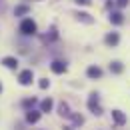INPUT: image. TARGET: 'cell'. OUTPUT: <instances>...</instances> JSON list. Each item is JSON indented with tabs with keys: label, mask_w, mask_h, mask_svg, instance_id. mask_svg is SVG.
<instances>
[{
	"label": "cell",
	"mask_w": 130,
	"mask_h": 130,
	"mask_svg": "<svg viewBox=\"0 0 130 130\" xmlns=\"http://www.w3.org/2000/svg\"><path fill=\"white\" fill-rule=\"evenodd\" d=\"M2 64L6 66V68H10V70H14L18 66V60L14 58V56H6V58H2Z\"/></svg>",
	"instance_id": "52a82bcc"
},
{
	"label": "cell",
	"mask_w": 130,
	"mask_h": 130,
	"mask_svg": "<svg viewBox=\"0 0 130 130\" xmlns=\"http://www.w3.org/2000/svg\"><path fill=\"white\" fill-rule=\"evenodd\" d=\"M0 92H2V84H0Z\"/></svg>",
	"instance_id": "7402d4cb"
},
{
	"label": "cell",
	"mask_w": 130,
	"mask_h": 130,
	"mask_svg": "<svg viewBox=\"0 0 130 130\" xmlns=\"http://www.w3.org/2000/svg\"><path fill=\"white\" fill-rule=\"evenodd\" d=\"M110 22H112V24H116V26H120V24L124 22L122 12H112V14H110Z\"/></svg>",
	"instance_id": "9c48e42d"
},
{
	"label": "cell",
	"mask_w": 130,
	"mask_h": 130,
	"mask_svg": "<svg viewBox=\"0 0 130 130\" xmlns=\"http://www.w3.org/2000/svg\"><path fill=\"white\" fill-rule=\"evenodd\" d=\"M28 10H30V8H28L26 4H22V6H16V8H14V14H16V16H22V14H28Z\"/></svg>",
	"instance_id": "9a60e30c"
},
{
	"label": "cell",
	"mask_w": 130,
	"mask_h": 130,
	"mask_svg": "<svg viewBox=\"0 0 130 130\" xmlns=\"http://www.w3.org/2000/svg\"><path fill=\"white\" fill-rule=\"evenodd\" d=\"M38 84H40V88H42V90H44V88H48V86H50V82L46 80V78H42V80L38 82Z\"/></svg>",
	"instance_id": "d6986e66"
},
{
	"label": "cell",
	"mask_w": 130,
	"mask_h": 130,
	"mask_svg": "<svg viewBox=\"0 0 130 130\" xmlns=\"http://www.w3.org/2000/svg\"><path fill=\"white\" fill-rule=\"evenodd\" d=\"M50 68H52L54 74H64V72H66V62H62V60H54V62L50 64Z\"/></svg>",
	"instance_id": "277c9868"
},
{
	"label": "cell",
	"mask_w": 130,
	"mask_h": 130,
	"mask_svg": "<svg viewBox=\"0 0 130 130\" xmlns=\"http://www.w3.org/2000/svg\"><path fill=\"white\" fill-rule=\"evenodd\" d=\"M40 108H42V112H50L52 110V100L46 98V100H42V104H40Z\"/></svg>",
	"instance_id": "2e32d148"
},
{
	"label": "cell",
	"mask_w": 130,
	"mask_h": 130,
	"mask_svg": "<svg viewBox=\"0 0 130 130\" xmlns=\"http://www.w3.org/2000/svg\"><path fill=\"white\" fill-rule=\"evenodd\" d=\"M70 116H72V120H74V124H82V122H84V118H82L80 114H70Z\"/></svg>",
	"instance_id": "ac0fdd59"
},
{
	"label": "cell",
	"mask_w": 130,
	"mask_h": 130,
	"mask_svg": "<svg viewBox=\"0 0 130 130\" xmlns=\"http://www.w3.org/2000/svg\"><path fill=\"white\" fill-rule=\"evenodd\" d=\"M116 4H118L120 8H124V6H128V0H116Z\"/></svg>",
	"instance_id": "ffe728a7"
},
{
	"label": "cell",
	"mask_w": 130,
	"mask_h": 130,
	"mask_svg": "<svg viewBox=\"0 0 130 130\" xmlns=\"http://www.w3.org/2000/svg\"><path fill=\"white\" fill-rule=\"evenodd\" d=\"M112 118H114V122H116L118 126L126 124V116H124V112H122V110H112Z\"/></svg>",
	"instance_id": "5b68a950"
},
{
	"label": "cell",
	"mask_w": 130,
	"mask_h": 130,
	"mask_svg": "<svg viewBox=\"0 0 130 130\" xmlns=\"http://www.w3.org/2000/svg\"><path fill=\"white\" fill-rule=\"evenodd\" d=\"M56 38H58V32H56V28L52 26V28H50V32L46 34L42 40H44V42H52V40H56Z\"/></svg>",
	"instance_id": "7c38bea8"
},
{
	"label": "cell",
	"mask_w": 130,
	"mask_h": 130,
	"mask_svg": "<svg viewBox=\"0 0 130 130\" xmlns=\"http://www.w3.org/2000/svg\"><path fill=\"white\" fill-rule=\"evenodd\" d=\"M34 104H36V98H28V100H24V102H22V106H24V108H30V106H34Z\"/></svg>",
	"instance_id": "e0dca14e"
},
{
	"label": "cell",
	"mask_w": 130,
	"mask_h": 130,
	"mask_svg": "<svg viewBox=\"0 0 130 130\" xmlns=\"http://www.w3.org/2000/svg\"><path fill=\"white\" fill-rule=\"evenodd\" d=\"M74 16L78 18V20H82V22H86V24H92V18H90V14H86V12H76Z\"/></svg>",
	"instance_id": "4fadbf2b"
},
{
	"label": "cell",
	"mask_w": 130,
	"mask_h": 130,
	"mask_svg": "<svg viewBox=\"0 0 130 130\" xmlns=\"http://www.w3.org/2000/svg\"><path fill=\"white\" fill-rule=\"evenodd\" d=\"M86 74H88V78H100V76H102V70H100L98 66H88Z\"/></svg>",
	"instance_id": "ba28073f"
},
{
	"label": "cell",
	"mask_w": 130,
	"mask_h": 130,
	"mask_svg": "<svg viewBox=\"0 0 130 130\" xmlns=\"http://www.w3.org/2000/svg\"><path fill=\"white\" fill-rule=\"evenodd\" d=\"M88 110L92 114H96V116H100L102 114V106H100V96H98L96 92H92L90 96H88Z\"/></svg>",
	"instance_id": "6da1fadb"
},
{
	"label": "cell",
	"mask_w": 130,
	"mask_h": 130,
	"mask_svg": "<svg viewBox=\"0 0 130 130\" xmlns=\"http://www.w3.org/2000/svg\"><path fill=\"white\" fill-rule=\"evenodd\" d=\"M26 120H28L30 124L38 122V120H40V112H36V110H28V112H26Z\"/></svg>",
	"instance_id": "30bf717a"
},
{
	"label": "cell",
	"mask_w": 130,
	"mask_h": 130,
	"mask_svg": "<svg viewBox=\"0 0 130 130\" xmlns=\"http://www.w3.org/2000/svg\"><path fill=\"white\" fill-rule=\"evenodd\" d=\"M32 80H34V72H32V70H22V72H20V76H18V82H20L22 86L32 84Z\"/></svg>",
	"instance_id": "3957f363"
},
{
	"label": "cell",
	"mask_w": 130,
	"mask_h": 130,
	"mask_svg": "<svg viewBox=\"0 0 130 130\" xmlns=\"http://www.w3.org/2000/svg\"><path fill=\"white\" fill-rule=\"evenodd\" d=\"M20 34H24V36L36 34V22H34L32 18H26V20L20 22Z\"/></svg>",
	"instance_id": "7a4b0ae2"
},
{
	"label": "cell",
	"mask_w": 130,
	"mask_h": 130,
	"mask_svg": "<svg viewBox=\"0 0 130 130\" xmlns=\"http://www.w3.org/2000/svg\"><path fill=\"white\" fill-rule=\"evenodd\" d=\"M58 114H60V116H66V118H70V106H68V104H66V102H62V104H60V106H58Z\"/></svg>",
	"instance_id": "8fae6325"
},
{
	"label": "cell",
	"mask_w": 130,
	"mask_h": 130,
	"mask_svg": "<svg viewBox=\"0 0 130 130\" xmlns=\"http://www.w3.org/2000/svg\"><path fill=\"white\" fill-rule=\"evenodd\" d=\"M74 2H76V4H82V6H88V4H90V0H74Z\"/></svg>",
	"instance_id": "44dd1931"
},
{
	"label": "cell",
	"mask_w": 130,
	"mask_h": 130,
	"mask_svg": "<svg viewBox=\"0 0 130 130\" xmlns=\"http://www.w3.org/2000/svg\"><path fill=\"white\" fill-rule=\"evenodd\" d=\"M122 70H124V66H122V62H118V60L110 64V72H114V74H120Z\"/></svg>",
	"instance_id": "5bb4252c"
},
{
	"label": "cell",
	"mask_w": 130,
	"mask_h": 130,
	"mask_svg": "<svg viewBox=\"0 0 130 130\" xmlns=\"http://www.w3.org/2000/svg\"><path fill=\"white\" fill-rule=\"evenodd\" d=\"M104 42H106L108 46H116V44L120 42V36H118V32H110V34H106Z\"/></svg>",
	"instance_id": "8992f818"
}]
</instances>
